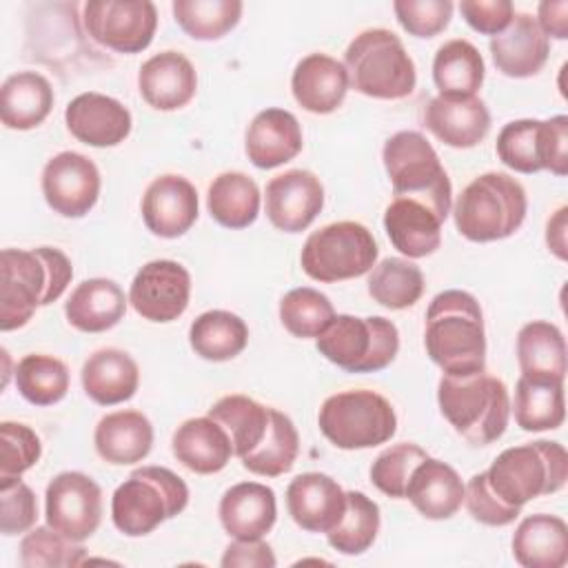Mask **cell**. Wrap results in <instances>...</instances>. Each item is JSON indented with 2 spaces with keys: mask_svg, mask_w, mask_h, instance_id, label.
I'll return each instance as SVG.
<instances>
[{
  "mask_svg": "<svg viewBox=\"0 0 568 568\" xmlns=\"http://www.w3.org/2000/svg\"><path fill=\"white\" fill-rule=\"evenodd\" d=\"M348 84L377 100H402L413 93L417 73L402 40L388 29H366L344 53Z\"/></svg>",
  "mask_w": 568,
  "mask_h": 568,
  "instance_id": "obj_4",
  "label": "cell"
},
{
  "mask_svg": "<svg viewBox=\"0 0 568 568\" xmlns=\"http://www.w3.org/2000/svg\"><path fill=\"white\" fill-rule=\"evenodd\" d=\"M444 220L424 202L395 197L384 213V229L390 244L408 257H426L442 244Z\"/></svg>",
  "mask_w": 568,
  "mask_h": 568,
  "instance_id": "obj_26",
  "label": "cell"
},
{
  "mask_svg": "<svg viewBox=\"0 0 568 568\" xmlns=\"http://www.w3.org/2000/svg\"><path fill=\"white\" fill-rule=\"evenodd\" d=\"M459 11L464 20L484 36L501 33L515 16L513 2L508 0H462Z\"/></svg>",
  "mask_w": 568,
  "mask_h": 568,
  "instance_id": "obj_53",
  "label": "cell"
},
{
  "mask_svg": "<svg viewBox=\"0 0 568 568\" xmlns=\"http://www.w3.org/2000/svg\"><path fill=\"white\" fill-rule=\"evenodd\" d=\"M464 501L473 519L486 526H508L519 517L517 506L506 504L490 486L486 479V470L477 473L470 477L466 490H464Z\"/></svg>",
  "mask_w": 568,
  "mask_h": 568,
  "instance_id": "obj_52",
  "label": "cell"
},
{
  "mask_svg": "<svg viewBox=\"0 0 568 568\" xmlns=\"http://www.w3.org/2000/svg\"><path fill=\"white\" fill-rule=\"evenodd\" d=\"M275 555L271 546L262 539H235L233 544L226 546L222 555V566L233 568V566H248V568H273Z\"/></svg>",
  "mask_w": 568,
  "mask_h": 568,
  "instance_id": "obj_54",
  "label": "cell"
},
{
  "mask_svg": "<svg viewBox=\"0 0 568 568\" xmlns=\"http://www.w3.org/2000/svg\"><path fill=\"white\" fill-rule=\"evenodd\" d=\"M84 561V548L51 526H38L20 541V564L24 568H71Z\"/></svg>",
  "mask_w": 568,
  "mask_h": 568,
  "instance_id": "obj_47",
  "label": "cell"
},
{
  "mask_svg": "<svg viewBox=\"0 0 568 568\" xmlns=\"http://www.w3.org/2000/svg\"><path fill=\"white\" fill-rule=\"evenodd\" d=\"M368 293L377 304L390 311H402L422 297L424 275L419 266L408 260L386 257L371 268Z\"/></svg>",
  "mask_w": 568,
  "mask_h": 568,
  "instance_id": "obj_42",
  "label": "cell"
},
{
  "mask_svg": "<svg viewBox=\"0 0 568 568\" xmlns=\"http://www.w3.org/2000/svg\"><path fill=\"white\" fill-rule=\"evenodd\" d=\"M47 526L71 541L89 539L102 521V490L84 473L55 475L44 493Z\"/></svg>",
  "mask_w": 568,
  "mask_h": 568,
  "instance_id": "obj_14",
  "label": "cell"
},
{
  "mask_svg": "<svg viewBox=\"0 0 568 568\" xmlns=\"http://www.w3.org/2000/svg\"><path fill=\"white\" fill-rule=\"evenodd\" d=\"M98 455L115 466L142 462L153 446V426L138 410H115L104 415L95 426Z\"/></svg>",
  "mask_w": 568,
  "mask_h": 568,
  "instance_id": "obj_31",
  "label": "cell"
},
{
  "mask_svg": "<svg viewBox=\"0 0 568 568\" xmlns=\"http://www.w3.org/2000/svg\"><path fill=\"white\" fill-rule=\"evenodd\" d=\"M209 417L226 430L233 455L242 459L262 442L268 428L271 408L257 404L246 395H226L209 408Z\"/></svg>",
  "mask_w": 568,
  "mask_h": 568,
  "instance_id": "obj_40",
  "label": "cell"
},
{
  "mask_svg": "<svg viewBox=\"0 0 568 568\" xmlns=\"http://www.w3.org/2000/svg\"><path fill=\"white\" fill-rule=\"evenodd\" d=\"M335 311L331 300L308 286L288 291L280 302V320L284 328L295 337H320L333 322Z\"/></svg>",
  "mask_w": 568,
  "mask_h": 568,
  "instance_id": "obj_46",
  "label": "cell"
},
{
  "mask_svg": "<svg viewBox=\"0 0 568 568\" xmlns=\"http://www.w3.org/2000/svg\"><path fill=\"white\" fill-rule=\"evenodd\" d=\"M300 260L308 277L339 282L368 273L377 260V244L364 224L344 220L311 233Z\"/></svg>",
  "mask_w": 568,
  "mask_h": 568,
  "instance_id": "obj_11",
  "label": "cell"
},
{
  "mask_svg": "<svg viewBox=\"0 0 568 568\" xmlns=\"http://www.w3.org/2000/svg\"><path fill=\"white\" fill-rule=\"evenodd\" d=\"M222 528L233 539H262L275 524V493L257 481L231 486L220 499Z\"/></svg>",
  "mask_w": 568,
  "mask_h": 568,
  "instance_id": "obj_25",
  "label": "cell"
},
{
  "mask_svg": "<svg viewBox=\"0 0 568 568\" xmlns=\"http://www.w3.org/2000/svg\"><path fill=\"white\" fill-rule=\"evenodd\" d=\"M297 118L284 109L260 111L246 129V155L257 169H275L302 151Z\"/></svg>",
  "mask_w": 568,
  "mask_h": 568,
  "instance_id": "obj_27",
  "label": "cell"
},
{
  "mask_svg": "<svg viewBox=\"0 0 568 568\" xmlns=\"http://www.w3.org/2000/svg\"><path fill=\"white\" fill-rule=\"evenodd\" d=\"M426 450L415 444H395L386 448L371 466V481L388 497H406L408 481L415 468L426 459Z\"/></svg>",
  "mask_w": 568,
  "mask_h": 568,
  "instance_id": "obj_48",
  "label": "cell"
},
{
  "mask_svg": "<svg viewBox=\"0 0 568 568\" xmlns=\"http://www.w3.org/2000/svg\"><path fill=\"white\" fill-rule=\"evenodd\" d=\"M484 58L468 40H448L433 60V80L444 98H473L484 82Z\"/></svg>",
  "mask_w": 568,
  "mask_h": 568,
  "instance_id": "obj_36",
  "label": "cell"
},
{
  "mask_svg": "<svg viewBox=\"0 0 568 568\" xmlns=\"http://www.w3.org/2000/svg\"><path fill=\"white\" fill-rule=\"evenodd\" d=\"M40 437L24 424H0V481L18 479L40 459Z\"/></svg>",
  "mask_w": 568,
  "mask_h": 568,
  "instance_id": "obj_49",
  "label": "cell"
},
{
  "mask_svg": "<svg viewBox=\"0 0 568 568\" xmlns=\"http://www.w3.org/2000/svg\"><path fill=\"white\" fill-rule=\"evenodd\" d=\"M515 422L528 433L552 430L564 424V382L519 377L515 386Z\"/></svg>",
  "mask_w": 568,
  "mask_h": 568,
  "instance_id": "obj_38",
  "label": "cell"
},
{
  "mask_svg": "<svg viewBox=\"0 0 568 568\" xmlns=\"http://www.w3.org/2000/svg\"><path fill=\"white\" fill-rule=\"evenodd\" d=\"M42 195L64 217L87 215L100 195V171L82 153L62 151L42 169Z\"/></svg>",
  "mask_w": 568,
  "mask_h": 568,
  "instance_id": "obj_16",
  "label": "cell"
},
{
  "mask_svg": "<svg viewBox=\"0 0 568 568\" xmlns=\"http://www.w3.org/2000/svg\"><path fill=\"white\" fill-rule=\"evenodd\" d=\"M175 22L195 40H217L229 33L242 16L240 0H175Z\"/></svg>",
  "mask_w": 568,
  "mask_h": 568,
  "instance_id": "obj_45",
  "label": "cell"
},
{
  "mask_svg": "<svg viewBox=\"0 0 568 568\" xmlns=\"http://www.w3.org/2000/svg\"><path fill=\"white\" fill-rule=\"evenodd\" d=\"M191 295L189 271L173 260H153L144 264L129 288V302L138 315L149 322H173L186 306Z\"/></svg>",
  "mask_w": 568,
  "mask_h": 568,
  "instance_id": "obj_15",
  "label": "cell"
},
{
  "mask_svg": "<svg viewBox=\"0 0 568 568\" xmlns=\"http://www.w3.org/2000/svg\"><path fill=\"white\" fill-rule=\"evenodd\" d=\"M126 311L124 291L106 277L80 282L64 304L69 324L82 333H102L113 328Z\"/></svg>",
  "mask_w": 568,
  "mask_h": 568,
  "instance_id": "obj_30",
  "label": "cell"
},
{
  "mask_svg": "<svg viewBox=\"0 0 568 568\" xmlns=\"http://www.w3.org/2000/svg\"><path fill=\"white\" fill-rule=\"evenodd\" d=\"M84 27L102 47L138 53L153 40L158 11L149 0H91L84 4Z\"/></svg>",
  "mask_w": 568,
  "mask_h": 568,
  "instance_id": "obj_13",
  "label": "cell"
},
{
  "mask_svg": "<svg viewBox=\"0 0 568 568\" xmlns=\"http://www.w3.org/2000/svg\"><path fill=\"white\" fill-rule=\"evenodd\" d=\"M566 213L568 209L561 206L550 220H548V226H546V242H548V248L559 257V260H566L568 253H566Z\"/></svg>",
  "mask_w": 568,
  "mask_h": 568,
  "instance_id": "obj_56",
  "label": "cell"
},
{
  "mask_svg": "<svg viewBox=\"0 0 568 568\" xmlns=\"http://www.w3.org/2000/svg\"><path fill=\"white\" fill-rule=\"evenodd\" d=\"M142 220L153 235L180 237L197 220V191L182 175L155 178L142 195Z\"/></svg>",
  "mask_w": 568,
  "mask_h": 568,
  "instance_id": "obj_18",
  "label": "cell"
},
{
  "mask_svg": "<svg viewBox=\"0 0 568 568\" xmlns=\"http://www.w3.org/2000/svg\"><path fill=\"white\" fill-rule=\"evenodd\" d=\"M18 393L36 406H51L69 390V368L53 355L31 353L16 366Z\"/></svg>",
  "mask_w": 568,
  "mask_h": 568,
  "instance_id": "obj_43",
  "label": "cell"
},
{
  "mask_svg": "<svg viewBox=\"0 0 568 568\" xmlns=\"http://www.w3.org/2000/svg\"><path fill=\"white\" fill-rule=\"evenodd\" d=\"M382 160L395 197H410L430 206L442 220L450 213L453 186L430 142L417 131H399L384 144Z\"/></svg>",
  "mask_w": 568,
  "mask_h": 568,
  "instance_id": "obj_8",
  "label": "cell"
},
{
  "mask_svg": "<svg viewBox=\"0 0 568 568\" xmlns=\"http://www.w3.org/2000/svg\"><path fill=\"white\" fill-rule=\"evenodd\" d=\"M286 508L302 530L326 535L344 515L346 493L324 473H302L286 488Z\"/></svg>",
  "mask_w": 568,
  "mask_h": 568,
  "instance_id": "obj_20",
  "label": "cell"
},
{
  "mask_svg": "<svg viewBox=\"0 0 568 568\" xmlns=\"http://www.w3.org/2000/svg\"><path fill=\"white\" fill-rule=\"evenodd\" d=\"M211 217L226 229H244L255 222L260 213V189L246 173H220L206 195Z\"/></svg>",
  "mask_w": 568,
  "mask_h": 568,
  "instance_id": "obj_37",
  "label": "cell"
},
{
  "mask_svg": "<svg viewBox=\"0 0 568 568\" xmlns=\"http://www.w3.org/2000/svg\"><path fill=\"white\" fill-rule=\"evenodd\" d=\"M517 362L524 377L564 382L566 339L561 331L544 320L528 322L517 335Z\"/></svg>",
  "mask_w": 568,
  "mask_h": 568,
  "instance_id": "obj_35",
  "label": "cell"
},
{
  "mask_svg": "<svg viewBox=\"0 0 568 568\" xmlns=\"http://www.w3.org/2000/svg\"><path fill=\"white\" fill-rule=\"evenodd\" d=\"M291 89L302 109L320 115L333 113L346 98L348 73L339 60L326 53H311L297 62Z\"/></svg>",
  "mask_w": 568,
  "mask_h": 568,
  "instance_id": "obj_24",
  "label": "cell"
},
{
  "mask_svg": "<svg viewBox=\"0 0 568 568\" xmlns=\"http://www.w3.org/2000/svg\"><path fill=\"white\" fill-rule=\"evenodd\" d=\"M297 453H300V437L293 422L277 408H271L268 428L262 442L242 457V466L248 473H255L262 477H280L293 468Z\"/></svg>",
  "mask_w": 568,
  "mask_h": 568,
  "instance_id": "obj_41",
  "label": "cell"
},
{
  "mask_svg": "<svg viewBox=\"0 0 568 568\" xmlns=\"http://www.w3.org/2000/svg\"><path fill=\"white\" fill-rule=\"evenodd\" d=\"M466 486L457 470L446 462L426 457L413 473L406 497L426 519H448L464 501Z\"/></svg>",
  "mask_w": 568,
  "mask_h": 568,
  "instance_id": "obj_29",
  "label": "cell"
},
{
  "mask_svg": "<svg viewBox=\"0 0 568 568\" xmlns=\"http://www.w3.org/2000/svg\"><path fill=\"white\" fill-rule=\"evenodd\" d=\"M317 339V351L346 373H377L399 348L397 326L379 315H335Z\"/></svg>",
  "mask_w": 568,
  "mask_h": 568,
  "instance_id": "obj_10",
  "label": "cell"
},
{
  "mask_svg": "<svg viewBox=\"0 0 568 568\" xmlns=\"http://www.w3.org/2000/svg\"><path fill=\"white\" fill-rule=\"evenodd\" d=\"M38 519L33 490L18 479L0 481V530L2 535L27 532Z\"/></svg>",
  "mask_w": 568,
  "mask_h": 568,
  "instance_id": "obj_51",
  "label": "cell"
},
{
  "mask_svg": "<svg viewBox=\"0 0 568 568\" xmlns=\"http://www.w3.org/2000/svg\"><path fill=\"white\" fill-rule=\"evenodd\" d=\"M191 348L211 362H226L240 355L248 342V328L231 311H206L189 328Z\"/></svg>",
  "mask_w": 568,
  "mask_h": 568,
  "instance_id": "obj_39",
  "label": "cell"
},
{
  "mask_svg": "<svg viewBox=\"0 0 568 568\" xmlns=\"http://www.w3.org/2000/svg\"><path fill=\"white\" fill-rule=\"evenodd\" d=\"M488 486L510 506L552 495L568 479V453L557 442H530L506 448L486 470Z\"/></svg>",
  "mask_w": 568,
  "mask_h": 568,
  "instance_id": "obj_7",
  "label": "cell"
},
{
  "mask_svg": "<svg viewBox=\"0 0 568 568\" xmlns=\"http://www.w3.org/2000/svg\"><path fill=\"white\" fill-rule=\"evenodd\" d=\"M539 29L544 31V36H552L557 40H566L568 38V2L559 0V2H541L539 4V18H535Z\"/></svg>",
  "mask_w": 568,
  "mask_h": 568,
  "instance_id": "obj_55",
  "label": "cell"
},
{
  "mask_svg": "<svg viewBox=\"0 0 568 568\" xmlns=\"http://www.w3.org/2000/svg\"><path fill=\"white\" fill-rule=\"evenodd\" d=\"M51 106L53 89L49 80L36 71L13 73L0 89V118L7 129H33L44 122Z\"/></svg>",
  "mask_w": 568,
  "mask_h": 568,
  "instance_id": "obj_34",
  "label": "cell"
},
{
  "mask_svg": "<svg viewBox=\"0 0 568 568\" xmlns=\"http://www.w3.org/2000/svg\"><path fill=\"white\" fill-rule=\"evenodd\" d=\"M186 504L189 488L182 477L162 466H142L115 488L111 519L120 532L142 537L180 515Z\"/></svg>",
  "mask_w": 568,
  "mask_h": 568,
  "instance_id": "obj_6",
  "label": "cell"
},
{
  "mask_svg": "<svg viewBox=\"0 0 568 568\" xmlns=\"http://www.w3.org/2000/svg\"><path fill=\"white\" fill-rule=\"evenodd\" d=\"M397 22L417 38H433L444 31L453 16L450 0H397L393 2Z\"/></svg>",
  "mask_w": 568,
  "mask_h": 568,
  "instance_id": "obj_50",
  "label": "cell"
},
{
  "mask_svg": "<svg viewBox=\"0 0 568 568\" xmlns=\"http://www.w3.org/2000/svg\"><path fill=\"white\" fill-rule=\"evenodd\" d=\"M513 555L524 568H561L568 561V526L557 515L537 513L517 526Z\"/></svg>",
  "mask_w": 568,
  "mask_h": 568,
  "instance_id": "obj_32",
  "label": "cell"
},
{
  "mask_svg": "<svg viewBox=\"0 0 568 568\" xmlns=\"http://www.w3.org/2000/svg\"><path fill=\"white\" fill-rule=\"evenodd\" d=\"M424 344L428 357L444 375H473L484 371L486 337L479 302L466 291H444L426 311Z\"/></svg>",
  "mask_w": 568,
  "mask_h": 568,
  "instance_id": "obj_2",
  "label": "cell"
},
{
  "mask_svg": "<svg viewBox=\"0 0 568 568\" xmlns=\"http://www.w3.org/2000/svg\"><path fill=\"white\" fill-rule=\"evenodd\" d=\"M526 191L506 173L475 178L457 197V231L470 242H495L513 235L526 217Z\"/></svg>",
  "mask_w": 568,
  "mask_h": 568,
  "instance_id": "obj_5",
  "label": "cell"
},
{
  "mask_svg": "<svg viewBox=\"0 0 568 568\" xmlns=\"http://www.w3.org/2000/svg\"><path fill=\"white\" fill-rule=\"evenodd\" d=\"M171 448L182 466L200 475L222 470L233 457V446L226 430L209 415L180 424L173 433Z\"/></svg>",
  "mask_w": 568,
  "mask_h": 568,
  "instance_id": "obj_28",
  "label": "cell"
},
{
  "mask_svg": "<svg viewBox=\"0 0 568 568\" xmlns=\"http://www.w3.org/2000/svg\"><path fill=\"white\" fill-rule=\"evenodd\" d=\"M144 102L158 111H175L191 102L197 75L191 60L178 51H162L149 58L138 73Z\"/></svg>",
  "mask_w": 568,
  "mask_h": 568,
  "instance_id": "obj_21",
  "label": "cell"
},
{
  "mask_svg": "<svg viewBox=\"0 0 568 568\" xmlns=\"http://www.w3.org/2000/svg\"><path fill=\"white\" fill-rule=\"evenodd\" d=\"M379 532V506L359 490L346 493V508L333 530L326 532L328 544L342 555H362Z\"/></svg>",
  "mask_w": 568,
  "mask_h": 568,
  "instance_id": "obj_44",
  "label": "cell"
},
{
  "mask_svg": "<svg viewBox=\"0 0 568 568\" xmlns=\"http://www.w3.org/2000/svg\"><path fill=\"white\" fill-rule=\"evenodd\" d=\"M437 402L448 424L475 446L499 439L508 426L510 399L506 384L484 371L473 375H442Z\"/></svg>",
  "mask_w": 568,
  "mask_h": 568,
  "instance_id": "obj_3",
  "label": "cell"
},
{
  "mask_svg": "<svg viewBox=\"0 0 568 568\" xmlns=\"http://www.w3.org/2000/svg\"><path fill=\"white\" fill-rule=\"evenodd\" d=\"M140 371L120 348H100L82 366V388L100 406H113L135 395Z\"/></svg>",
  "mask_w": 568,
  "mask_h": 568,
  "instance_id": "obj_33",
  "label": "cell"
},
{
  "mask_svg": "<svg viewBox=\"0 0 568 568\" xmlns=\"http://www.w3.org/2000/svg\"><path fill=\"white\" fill-rule=\"evenodd\" d=\"M324 206L320 178L304 169H291L266 184V215L284 233L304 231Z\"/></svg>",
  "mask_w": 568,
  "mask_h": 568,
  "instance_id": "obj_17",
  "label": "cell"
},
{
  "mask_svg": "<svg viewBox=\"0 0 568 568\" xmlns=\"http://www.w3.org/2000/svg\"><path fill=\"white\" fill-rule=\"evenodd\" d=\"M71 277V262L58 248H4L0 253V328L24 326L38 306L64 293Z\"/></svg>",
  "mask_w": 568,
  "mask_h": 568,
  "instance_id": "obj_1",
  "label": "cell"
},
{
  "mask_svg": "<svg viewBox=\"0 0 568 568\" xmlns=\"http://www.w3.org/2000/svg\"><path fill=\"white\" fill-rule=\"evenodd\" d=\"M424 124L444 144L455 149H470L486 138L490 129V113L477 95H437L424 109Z\"/></svg>",
  "mask_w": 568,
  "mask_h": 568,
  "instance_id": "obj_23",
  "label": "cell"
},
{
  "mask_svg": "<svg viewBox=\"0 0 568 568\" xmlns=\"http://www.w3.org/2000/svg\"><path fill=\"white\" fill-rule=\"evenodd\" d=\"M499 160L519 173L548 169L555 175L568 173V118L515 120L497 135Z\"/></svg>",
  "mask_w": 568,
  "mask_h": 568,
  "instance_id": "obj_12",
  "label": "cell"
},
{
  "mask_svg": "<svg viewBox=\"0 0 568 568\" xmlns=\"http://www.w3.org/2000/svg\"><path fill=\"white\" fill-rule=\"evenodd\" d=\"M71 135L89 146H115L131 133L129 109L111 95L87 91L75 95L64 111Z\"/></svg>",
  "mask_w": 568,
  "mask_h": 568,
  "instance_id": "obj_19",
  "label": "cell"
},
{
  "mask_svg": "<svg viewBox=\"0 0 568 568\" xmlns=\"http://www.w3.org/2000/svg\"><path fill=\"white\" fill-rule=\"evenodd\" d=\"M324 437L344 450L386 444L397 430L390 402L375 390H344L331 395L317 415Z\"/></svg>",
  "mask_w": 568,
  "mask_h": 568,
  "instance_id": "obj_9",
  "label": "cell"
},
{
  "mask_svg": "<svg viewBox=\"0 0 568 568\" xmlns=\"http://www.w3.org/2000/svg\"><path fill=\"white\" fill-rule=\"evenodd\" d=\"M548 53V38L530 13H515L510 24L490 38L493 62L508 78H530L539 73Z\"/></svg>",
  "mask_w": 568,
  "mask_h": 568,
  "instance_id": "obj_22",
  "label": "cell"
}]
</instances>
